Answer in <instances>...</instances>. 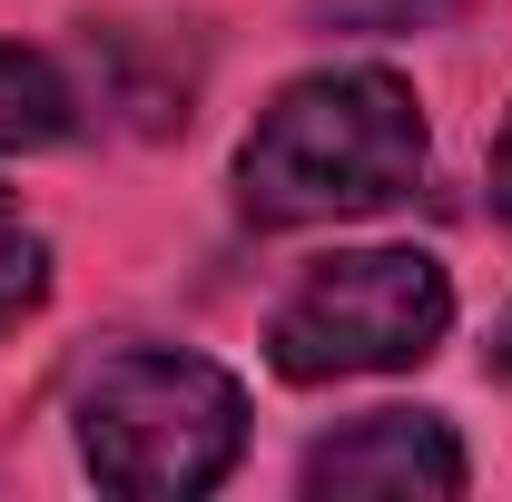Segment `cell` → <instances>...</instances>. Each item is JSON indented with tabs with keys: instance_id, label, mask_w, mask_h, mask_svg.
<instances>
[{
	"instance_id": "cell-4",
	"label": "cell",
	"mask_w": 512,
	"mask_h": 502,
	"mask_svg": "<svg viewBox=\"0 0 512 502\" xmlns=\"http://www.w3.org/2000/svg\"><path fill=\"white\" fill-rule=\"evenodd\" d=\"M316 502H453L463 493V443L444 414H355L325 434L296 473Z\"/></svg>"
},
{
	"instance_id": "cell-1",
	"label": "cell",
	"mask_w": 512,
	"mask_h": 502,
	"mask_svg": "<svg viewBox=\"0 0 512 502\" xmlns=\"http://www.w3.org/2000/svg\"><path fill=\"white\" fill-rule=\"evenodd\" d=\"M424 178V109L394 69H316L266 99L237 148V207L256 227L375 217Z\"/></svg>"
},
{
	"instance_id": "cell-5",
	"label": "cell",
	"mask_w": 512,
	"mask_h": 502,
	"mask_svg": "<svg viewBox=\"0 0 512 502\" xmlns=\"http://www.w3.org/2000/svg\"><path fill=\"white\" fill-rule=\"evenodd\" d=\"M69 128H79V99H69L60 60L0 40V158H20V148H60Z\"/></svg>"
},
{
	"instance_id": "cell-7",
	"label": "cell",
	"mask_w": 512,
	"mask_h": 502,
	"mask_svg": "<svg viewBox=\"0 0 512 502\" xmlns=\"http://www.w3.org/2000/svg\"><path fill=\"white\" fill-rule=\"evenodd\" d=\"M493 207L512 217V128H503V148H493Z\"/></svg>"
},
{
	"instance_id": "cell-3",
	"label": "cell",
	"mask_w": 512,
	"mask_h": 502,
	"mask_svg": "<svg viewBox=\"0 0 512 502\" xmlns=\"http://www.w3.org/2000/svg\"><path fill=\"white\" fill-rule=\"evenodd\" d=\"M453 335V276L424 247H355L276 306L266 365L286 384H345V375H404Z\"/></svg>"
},
{
	"instance_id": "cell-9",
	"label": "cell",
	"mask_w": 512,
	"mask_h": 502,
	"mask_svg": "<svg viewBox=\"0 0 512 502\" xmlns=\"http://www.w3.org/2000/svg\"><path fill=\"white\" fill-rule=\"evenodd\" d=\"M0 217H10V207H0Z\"/></svg>"
},
{
	"instance_id": "cell-6",
	"label": "cell",
	"mask_w": 512,
	"mask_h": 502,
	"mask_svg": "<svg viewBox=\"0 0 512 502\" xmlns=\"http://www.w3.org/2000/svg\"><path fill=\"white\" fill-rule=\"evenodd\" d=\"M40 296H50V247L40 237H0V325H20Z\"/></svg>"
},
{
	"instance_id": "cell-2",
	"label": "cell",
	"mask_w": 512,
	"mask_h": 502,
	"mask_svg": "<svg viewBox=\"0 0 512 502\" xmlns=\"http://www.w3.org/2000/svg\"><path fill=\"white\" fill-rule=\"evenodd\" d=\"M247 394L227 365L178 345H119L79 384V463L119 502H197L237 473Z\"/></svg>"
},
{
	"instance_id": "cell-8",
	"label": "cell",
	"mask_w": 512,
	"mask_h": 502,
	"mask_svg": "<svg viewBox=\"0 0 512 502\" xmlns=\"http://www.w3.org/2000/svg\"><path fill=\"white\" fill-rule=\"evenodd\" d=\"M493 375L512 384V315H503V325H493Z\"/></svg>"
}]
</instances>
